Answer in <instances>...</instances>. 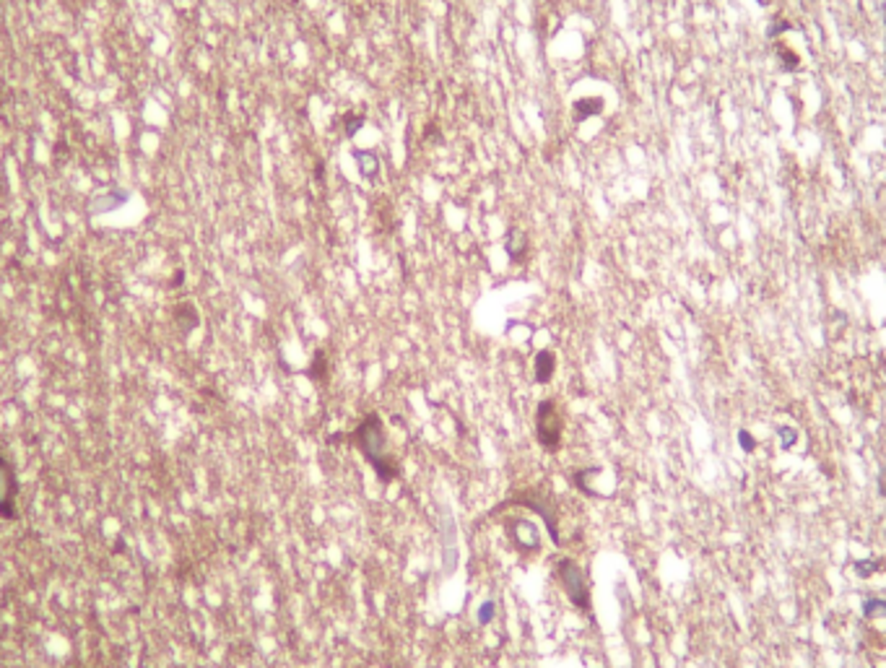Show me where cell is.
Here are the masks:
<instances>
[{
	"instance_id": "1",
	"label": "cell",
	"mask_w": 886,
	"mask_h": 668,
	"mask_svg": "<svg viewBox=\"0 0 886 668\" xmlns=\"http://www.w3.org/2000/svg\"><path fill=\"white\" fill-rule=\"evenodd\" d=\"M344 440H349V443L364 455V460L375 468L377 479L383 484H392L400 479L398 458L390 452L387 435H385V429H383V419H380L377 414H367V416L359 421V427L354 429L351 435H346Z\"/></svg>"
},
{
	"instance_id": "2",
	"label": "cell",
	"mask_w": 886,
	"mask_h": 668,
	"mask_svg": "<svg viewBox=\"0 0 886 668\" xmlns=\"http://www.w3.org/2000/svg\"><path fill=\"white\" fill-rule=\"evenodd\" d=\"M556 578H559L561 588L567 593L569 604L575 606L577 611L590 614L593 611L590 580H588L583 567H580L572 556H561V559H556Z\"/></svg>"
},
{
	"instance_id": "3",
	"label": "cell",
	"mask_w": 886,
	"mask_h": 668,
	"mask_svg": "<svg viewBox=\"0 0 886 668\" xmlns=\"http://www.w3.org/2000/svg\"><path fill=\"white\" fill-rule=\"evenodd\" d=\"M561 432H564V414H561L559 403L554 398L538 403L535 411V437L546 452H559L561 450Z\"/></svg>"
},
{
	"instance_id": "4",
	"label": "cell",
	"mask_w": 886,
	"mask_h": 668,
	"mask_svg": "<svg viewBox=\"0 0 886 668\" xmlns=\"http://www.w3.org/2000/svg\"><path fill=\"white\" fill-rule=\"evenodd\" d=\"M507 505H520V508H527V510H533V512H538V515L543 517V523L549 525L551 541L559 544V517H556V508L551 505L549 494H543V491H538V489H525V491H520V494H515L512 499H507L504 508H507Z\"/></svg>"
},
{
	"instance_id": "5",
	"label": "cell",
	"mask_w": 886,
	"mask_h": 668,
	"mask_svg": "<svg viewBox=\"0 0 886 668\" xmlns=\"http://www.w3.org/2000/svg\"><path fill=\"white\" fill-rule=\"evenodd\" d=\"M18 476L16 468L0 452V520L13 523L18 517Z\"/></svg>"
},
{
	"instance_id": "6",
	"label": "cell",
	"mask_w": 886,
	"mask_h": 668,
	"mask_svg": "<svg viewBox=\"0 0 886 668\" xmlns=\"http://www.w3.org/2000/svg\"><path fill=\"white\" fill-rule=\"evenodd\" d=\"M512 528L510 531V539L515 541V546L523 549V551H538L541 546V539H538V531L533 528V523H527V520H510Z\"/></svg>"
},
{
	"instance_id": "7",
	"label": "cell",
	"mask_w": 886,
	"mask_h": 668,
	"mask_svg": "<svg viewBox=\"0 0 886 668\" xmlns=\"http://www.w3.org/2000/svg\"><path fill=\"white\" fill-rule=\"evenodd\" d=\"M128 201H130V193H125L120 187H110V190L99 195L96 201H91L94 203V206H91V213H94V216H99V213H112V211L122 209Z\"/></svg>"
},
{
	"instance_id": "8",
	"label": "cell",
	"mask_w": 886,
	"mask_h": 668,
	"mask_svg": "<svg viewBox=\"0 0 886 668\" xmlns=\"http://www.w3.org/2000/svg\"><path fill=\"white\" fill-rule=\"evenodd\" d=\"M533 370H535V382H538V385H546V382L554 377V372H556V354L549 351V348L538 351L533 362Z\"/></svg>"
},
{
	"instance_id": "9",
	"label": "cell",
	"mask_w": 886,
	"mask_h": 668,
	"mask_svg": "<svg viewBox=\"0 0 886 668\" xmlns=\"http://www.w3.org/2000/svg\"><path fill=\"white\" fill-rule=\"evenodd\" d=\"M603 112V99L598 97H585V99H577L575 105H572V115H575L577 122H585L588 117H595V115Z\"/></svg>"
},
{
	"instance_id": "10",
	"label": "cell",
	"mask_w": 886,
	"mask_h": 668,
	"mask_svg": "<svg viewBox=\"0 0 886 668\" xmlns=\"http://www.w3.org/2000/svg\"><path fill=\"white\" fill-rule=\"evenodd\" d=\"M525 252H527V237L520 232V229H512L510 237H507V255H510L515 263H520V260L525 258Z\"/></svg>"
},
{
	"instance_id": "11",
	"label": "cell",
	"mask_w": 886,
	"mask_h": 668,
	"mask_svg": "<svg viewBox=\"0 0 886 668\" xmlns=\"http://www.w3.org/2000/svg\"><path fill=\"white\" fill-rule=\"evenodd\" d=\"M307 377L315 380V382H327V356H325V351H317V354H315L310 370H307Z\"/></svg>"
},
{
	"instance_id": "12",
	"label": "cell",
	"mask_w": 886,
	"mask_h": 668,
	"mask_svg": "<svg viewBox=\"0 0 886 668\" xmlns=\"http://www.w3.org/2000/svg\"><path fill=\"white\" fill-rule=\"evenodd\" d=\"M344 130H346V136L349 138H354L356 136V130L361 128V125H364V117H361V115H354V112H349V115H344Z\"/></svg>"
},
{
	"instance_id": "13",
	"label": "cell",
	"mask_w": 886,
	"mask_h": 668,
	"mask_svg": "<svg viewBox=\"0 0 886 668\" xmlns=\"http://www.w3.org/2000/svg\"><path fill=\"white\" fill-rule=\"evenodd\" d=\"M876 567H878V562H855V570H858V575H861V578H868V575L878 572Z\"/></svg>"
},
{
	"instance_id": "14",
	"label": "cell",
	"mask_w": 886,
	"mask_h": 668,
	"mask_svg": "<svg viewBox=\"0 0 886 668\" xmlns=\"http://www.w3.org/2000/svg\"><path fill=\"white\" fill-rule=\"evenodd\" d=\"M865 614H868V616H884L886 601H870V604L865 606Z\"/></svg>"
},
{
	"instance_id": "15",
	"label": "cell",
	"mask_w": 886,
	"mask_h": 668,
	"mask_svg": "<svg viewBox=\"0 0 886 668\" xmlns=\"http://www.w3.org/2000/svg\"><path fill=\"white\" fill-rule=\"evenodd\" d=\"M491 616H494V604L489 601V604H484V606H481L479 621H481V624H489V621H491Z\"/></svg>"
},
{
	"instance_id": "16",
	"label": "cell",
	"mask_w": 886,
	"mask_h": 668,
	"mask_svg": "<svg viewBox=\"0 0 886 668\" xmlns=\"http://www.w3.org/2000/svg\"><path fill=\"white\" fill-rule=\"evenodd\" d=\"M738 440H741V447L746 452H751L754 447H757V443H754V437H751L749 432H741V435H738Z\"/></svg>"
},
{
	"instance_id": "17",
	"label": "cell",
	"mask_w": 886,
	"mask_h": 668,
	"mask_svg": "<svg viewBox=\"0 0 886 668\" xmlns=\"http://www.w3.org/2000/svg\"><path fill=\"white\" fill-rule=\"evenodd\" d=\"M783 63L788 65V68H798V60H795V52H791V49H788V52H785L783 49Z\"/></svg>"
},
{
	"instance_id": "18",
	"label": "cell",
	"mask_w": 886,
	"mask_h": 668,
	"mask_svg": "<svg viewBox=\"0 0 886 668\" xmlns=\"http://www.w3.org/2000/svg\"><path fill=\"white\" fill-rule=\"evenodd\" d=\"M783 440H785V445H791L793 440H795V432H793V429H783Z\"/></svg>"
},
{
	"instance_id": "19",
	"label": "cell",
	"mask_w": 886,
	"mask_h": 668,
	"mask_svg": "<svg viewBox=\"0 0 886 668\" xmlns=\"http://www.w3.org/2000/svg\"><path fill=\"white\" fill-rule=\"evenodd\" d=\"M182 279H185V271H177V274L172 276V286H180V283H182Z\"/></svg>"
},
{
	"instance_id": "20",
	"label": "cell",
	"mask_w": 886,
	"mask_h": 668,
	"mask_svg": "<svg viewBox=\"0 0 886 668\" xmlns=\"http://www.w3.org/2000/svg\"><path fill=\"white\" fill-rule=\"evenodd\" d=\"M878 486H881V494L886 497V471L881 474V479H878Z\"/></svg>"
}]
</instances>
